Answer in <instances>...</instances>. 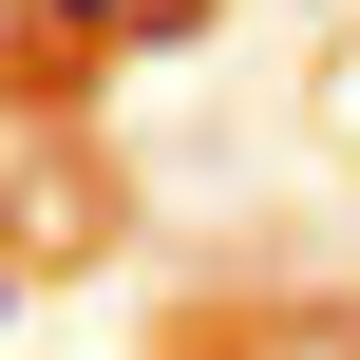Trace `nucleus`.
<instances>
[{
  "instance_id": "obj_1",
  "label": "nucleus",
  "mask_w": 360,
  "mask_h": 360,
  "mask_svg": "<svg viewBox=\"0 0 360 360\" xmlns=\"http://www.w3.org/2000/svg\"><path fill=\"white\" fill-rule=\"evenodd\" d=\"M209 0H38V38H190Z\"/></svg>"
}]
</instances>
